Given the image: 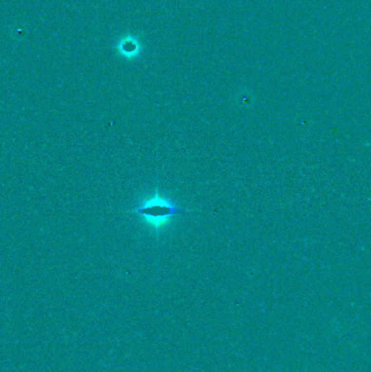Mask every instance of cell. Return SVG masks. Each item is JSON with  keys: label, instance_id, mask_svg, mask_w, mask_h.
<instances>
[{"label": "cell", "instance_id": "7a4b0ae2", "mask_svg": "<svg viewBox=\"0 0 371 372\" xmlns=\"http://www.w3.org/2000/svg\"><path fill=\"white\" fill-rule=\"evenodd\" d=\"M117 50L122 57L129 60H132L136 57H138L142 50L139 40L133 35H126L119 40L117 44Z\"/></svg>", "mask_w": 371, "mask_h": 372}, {"label": "cell", "instance_id": "6da1fadb", "mask_svg": "<svg viewBox=\"0 0 371 372\" xmlns=\"http://www.w3.org/2000/svg\"><path fill=\"white\" fill-rule=\"evenodd\" d=\"M132 211L142 217L144 221L155 229L157 233L161 227L167 224L171 218L184 215L187 212L186 209L176 207L170 201L161 197L159 195L158 188L152 198L143 202L139 207L135 208Z\"/></svg>", "mask_w": 371, "mask_h": 372}]
</instances>
